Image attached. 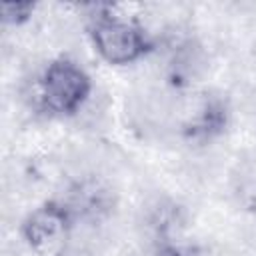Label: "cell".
<instances>
[{
	"instance_id": "1",
	"label": "cell",
	"mask_w": 256,
	"mask_h": 256,
	"mask_svg": "<svg viewBox=\"0 0 256 256\" xmlns=\"http://www.w3.org/2000/svg\"><path fill=\"white\" fill-rule=\"evenodd\" d=\"M88 92V80L74 62L62 60L50 64L42 76V96L52 110H76Z\"/></svg>"
},
{
	"instance_id": "2",
	"label": "cell",
	"mask_w": 256,
	"mask_h": 256,
	"mask_svg": "<svg viewBox=\"0 0 256 256\" xmlns=\"http://www.w3.org/2000/svg\"><path fill=\"white\" fill-rule=\"evenodd\" d=\"M24 234L38 256H62L68 250L70 226L58 208L36 210L24 226Z\"/></svg>"
},
{
	"instance_id": "3",
	"label": "cell",
	"mask_w": 256,
	"mask_h": 256,
	"mask_svg": "<svg viewBox=\"0 0 256 256\" xmlns=\"http://www.w3.org/2000/svg\"><path fill=\"white\" fill-rule=\"evenodd\" d=\"M98 52L112 64H126L142 52L140 32L120 20H102L94 28Z\"/></svg>"
},
{
	"instance_id": "4",
	"label": "cell",
	"mask_w": 256,
	"mask_h": 256,
	"mask_svg": "<svg viewBox=\"0 0 256 256\" xmlns=\"http://www.w3.org/2000/svg\"><path fill=\"white\" fill-rule=\"evenodd\" d=\"M108 110H110V98L104 90L88 92V96L82 100V104L74 110L76 122L84 132L96 134L98 130L104 128V124L108 120Z\"/></svg>"
}]
</instances>
